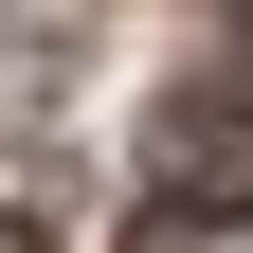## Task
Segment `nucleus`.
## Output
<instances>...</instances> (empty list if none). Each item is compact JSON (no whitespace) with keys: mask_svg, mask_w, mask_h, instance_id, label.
<instances>
[{"mask_svg":"<svg viewBox=\"0 0 253 253\" xmlns=\"http://www.w3.org/2000/svg\"><path fill=\"white\" fill-rule=\"evenodd\" d=\"M145 181H163V217H253V73L163 90V126H145Z\"/></svg>","mask_w":253,"mask_h":253,"instance_id":"obj_1","label":"nucleus"}]
</instances>
